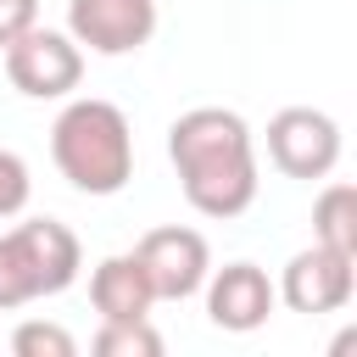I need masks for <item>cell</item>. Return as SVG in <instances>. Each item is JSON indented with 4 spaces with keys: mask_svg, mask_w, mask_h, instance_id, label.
I'll return each instance as SVG.
<instances>
[{
    "mask_svg": "<svg viewBox=\"0 0 357 357\" xmlns=\"http://www.w3.org/2000/svg\"><path fill=\"white\" fill-rule=\"evenodd\" d=\"M167 156L178 167L184 201L201 218H240L257 201V151L240 112L195 106L167 128Z\"/></svg>",
    "mask_w": 357,
    "mask_h": 357,
    "instance_id": "obj_1",
    "label": "cell"
},
{
    "mask_svg": "<svg viewBox=\"0 0 357 357\" xmlns=\"http://www.w3.org/2000/svg\"><path fill=\"white\" fill-rule=\"evenodd\" d=\"M50 156L61 178L84 195H117L134 178V134L112 100H73L50 128Z\"/></svg>",
    "mask_w": 357,
    "mask_h": 357,
    "instance_id": "obj_2",
    "label": "cell"
},
{
    "mask_svg": "<svg viewBox=\"0 0 357 357\" xmlns=\"http://www.w3.org/2000/svg\"><path fill=\"white\" fill-rule=\"evenodd\" d=\"M78 268H84L78 234L56 218H28L0 234V307L56 296L78 279Z\"/></svg>",
    "mask_w": 357,
    "mask_h": 357,
    "instance_id": "obj_3",
    "label": "cell"
},
{
    "mask_svg": "<svg viewBox=\"0 0 357 357\" xmlns=\"http://www.w3.org/2000/svg\"><path fill=\"white\" fill-rule=\"evenodd\" d=\"M6 78L28 100H61L84 78V50H78L73 33H56V28L33 22L28 33H17L6 45Z\"/></svg>",
    "mask_w": 357,
    "mask_h": 357,
    "instance_id": "obj_4",
    "label": "cell"
},
{
    "mask_svg": "<svg viewBox=\"0 0 357 357\" xmlns=\"http://www.w3.org/2000/svg\"><path fill=\"white\" fill-rule=\"evenodd\" d=\"M268 156L284 178H329L340 162V123L318 106H284L268 123Z\"/></svg>",
    "mask_w": 357,
    "mask_h": 357,
    "instance_id": "obj_5",
    "label": "cell"
},
{
    "mask_svg": "<svg viewBox=\"0 0 357 357\" xmlns=\"http://www.w3.org/2000/svg\"><path fill=\"white\" fill-rule=\"evenodd\" d=\"M134 257H139V268H145L156 301H184V296H195V290L206 284V273H212L206 240H201L195 229H184V223L151 229V234L134 245Z\"/></svg>",
    "mask_w": 357,
    "mask_h": 357,
    "instance_id": "obj_6",
    "label": "cell"
},
{
    "mask_svg": "<svg viewBox=\"0 0 357 357\" xmlns=\"http://www.w3.org/2000/svg\"><path fill=\"white\" fill-rule=\"evenodd\" d=\"M351 284H357V257L329 251V245L312 240V251H296V257L284 262L279 296H284L290 312L318 318V312H340V307L351 301Z\"/></svg>",
    "mask_w": 357,
    "mask_h": 357,
    "instance_id": "obj_7",
    "label": "cell"
},
{
    "mask_svg": "<svg viewBox=\"0 0 357 357\" xmlns=\"http://www.w3.org/2000/svg\"><path fill=\"white\" fill-rule=\"evenodd\" d=\"M67 33L95 56H128L156 33V0H67Z\"/></svg>",
    "mask_w": 357,
    "mask_h": 357,
    "instance_id": "obj_8",
    "label": "cell"
},
{
    "mask_svg": "<svg viewBox=\"0 0 357 357\" xmlns=\"http://www.w3.org/2000/svg\"><path fill=\"white\" fill-rule=\"evenodd\" d=\"M273 301H279V290H273V279H268L257 262H229V268H218L212 284H206V318H212L218 329H229V335L262 329L268 312H273Z\"/></svg>",
    "mask_w": 357,
    "mask_h": 357,
    "instance_id": "obj_9",
    "label": "cell"
},
{
    "mask_svg": "<svg viewBox=\"0 0 357 357\" xmlns=\"http://www.w3.org/2000/svg\"><path fill=\"white\" fill-rule=\"evenodd\" d=\"M89 301H95L100 318H151L156 290H151L139 257L123 251V257H106V262L89 273Z\"/></svg>",
    "mask_w": 357,
    "mask_h": 357,
    "instance_id": "obj_10",
    "label": "cell"
},
{
    "mask_svg": "<svg viewBox=\"0 0 357 357\" xmlns=\"http://www.w3.org/2000/svg\"><path fill=\"white\" fill-rule=\"evenodd\" d=\"M312 234H318V245L357 257V190L351 184H329L312 201Z\"/></svg>",
    "mask_w": 357,
    "mask_h": 357,
    "instance_id": "obj_11",
    "label": "cell"
},
{
    "mask_svg": "<svg viewBox=\"0 0 357 357\" xmlns=\"http://www.w3.org/2000/svg\"><path fill=\"white\" fill-rule=\"evenodd\" d=\"M95 351H100V357H156V351H162V335H156L145 318H100Z\"/></svg>",
    "mask_w": 357,
    "mask_h": 357,
    "instance_id": "obj_12",
    "label": "cell"
},
{
    "mask_svg": "<svg viewBox=\"0 0 357 357\" xmlns=\"http://www.w3.org/2000/svg\"><path fill=\"white\" fill-rule=\"evenodd\" d=\"M11 351L17 357H73V335L61 329V324H22L17 335H11Z\"/></svg>",
    "mask_w": 357,
    "mask_h": 357,
    "instance_id": "obj_13",
    "label": "cell"
},
{
    "mask_svg": "<svg viewBox=\"0 0 357 357\" xmlns=\"http://www.w3.org/2000/svg\"><path fill=\"white\" fill-rule=\"evenodd\" d=\"M28 190H33L28 162H22L17 151H6V145H0V218H17V212L28 206Z\"/></svg>",
    "mask_w": 357,
    "mask_h": 357,
    "instance_id": "obj_14",
    "label": "cell"
},
{
    "mask_svg": "<svg viewBox=\"0 0 357 357\" xmlns=\"http://www.w3.org/2000/svg\"><path fill=\"white\" fill-rule=\"evenodd\" d=\"M39 22V0H0V50Z\"/></svg>",
    "mask_w": 357,
    "mask_h": 357,
    "instance_id": "obj_15",
    "label": "cell"
}]
</instances>
